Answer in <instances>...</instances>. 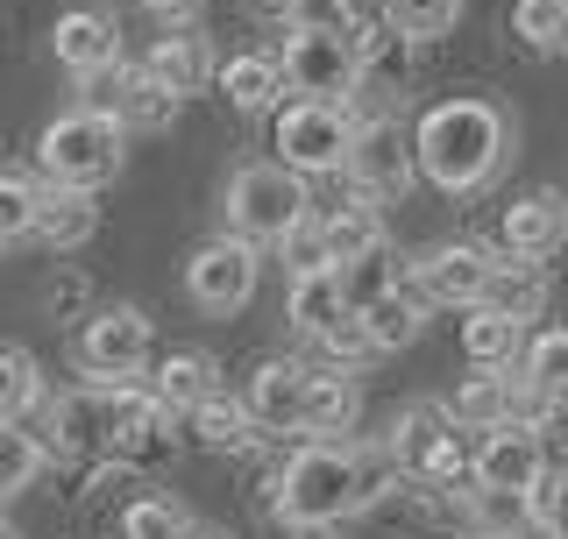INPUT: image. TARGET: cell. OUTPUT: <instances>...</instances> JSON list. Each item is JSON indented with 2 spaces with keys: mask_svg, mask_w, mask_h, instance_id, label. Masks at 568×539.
Here are the masks:
<instances>
[{
  "mask_svg": "<svg viewBox=\"0 0 568 539\" xmlns=\"http://www.w3.org/2000/svg\"><path fill=\"white\" fill-rule=\"evenodd\" d=\"M390 476H398V469H390V455H369V447H342V440H306L292 461H284L271 511H277V526H284V532L320 539V532L348 526V518H363V511L384 497V482H390Z\"/></svg>",
  "mask_w": 568,
  "mask_h": 539,
  "instance_id": "1",
  "label": "cell"
},
{
  "mask_svg": "<svg viewBox=\"0 0 568 539\" xmlns=\"http://www.w3.org/2000/svg\"><path fill=\"white\" fill-rule=\"evenodd\" d=\"M413 135H419V177L434 192H448V200H469V192L497 185V171L511 164V114L476 93L426 106V121Z\"/></svg>",
  "mask_w": 568,
  "mask_h": 539,
  "instance_id": "2",
  "label": "cell"
},
{
  "mask_svg": "<svg viewBox=\"0 0 568 539\" xmlns=\"http://www.w3.org/2000/svg\"><path fill=\"white\" fill-rule=\"evenodd\" d=\"M384 455H390V469L413 476L419 490H448V497L476 490V447H469V426H462L448 405H413V411H398V426H390Z\"/></svg>",
  "mask_w": 568,
  "mask_h": 539,
  "instance_id": "3",
  "label": "cell"
},
{
  "mask_svg": "<svg viewBox=\"0 0 568 539\" xmlns=\"http://www.w3.org/2000/svg\"><path fill=\"white\" fill-rule=\"evenodd\" d=\"M36 164H43L50 185L100 192V185H114V177H121V164H129V129H121L106 106H71V114H58L43 129Z\"/></svg>",
  "mask_w": 568,
  "mask_h": 539,
  "instance_id": "4",
  "label": "cell"
},
{
  "mask_svg": "<svg viewBox=\"0 0 568 539\" xmlns=\"http://www.w3.org/2000/svg\"><path fill=\"white\" fill-rule=\"evenodd\" d=\"M306 177L292 164H242L227 177V235L242 242H284L298 221H306Z\"/></svg>",
  "mask_w": 568,
  "mask_h": 539,
  "instance_id": "5",
  "label": "cell"
},
{
  "mask_svg": "<svg viewBox=\"0 0 568 539\" xmlns=\"http://www.w3.org/2000/svg\"><path fill=\"white\" fill-rule=\"evenodd\" d=\"M348 150H355L348 100H292V106H277V164H292L298 177L348 171Z\"/></svg>",
  "mask_w": 568,
  "mask_h": 539,
  "instance_id": "6",
  "label": "cell"
},
{
  "mask_svg": "<svg viewBox=\"0 0 568 539\" xmlns=\"http://www.w3.org/2000/svg\"><path fill=\"white\" fill-rule=\"evenodd\" d=\"M284 85L298 100H348L363 93V58H355V29L334 35V29H284Z\"/></svg>",
  "mask_w": 568,
  "mask_h": 539,
  "instance_id": "7",
  "label": "cell"
},
{
  "mask_svg": "<svg viewBox=\"0 0 568 539\" xmlns=\"http://www.w3.org/2000/svg\"><path fill=\"white\" fill-rule=\"evenodd\" d=\"M419 177V135L405 129V121H355V150H348V185L369 192V200H398V192H413Z\"/></svg>",
  "mask_w": 568,
  "mask_h": 539,
  "instance_id": "8",
  "label": "cell"
},
{
  "mask_svg": "<svg viewBox=\"0 0 568 539\" xmlns=\"http://www.w3.org/2000/svg\"><path fill=\"white\" fill-rule=\"evenodd\" d=\"M150 340L156 327L135 313V305H106V313L85 319L79 334V376H93V384H121V376H142V363H150Z\"/></svg>",
  "mask_w": 568,
  "mask_h": 539,
  "instance_id": "9",
  "label": "cell"
},
{
  "mask_svg": "<svg viewBox=\"0 0 568 539\" xmlns=\"http://www.w3.org/2000/svg\"><path fill=\"white\" fill-rule=\"evenodd\" d=\"M85 85H93V106H106L129 135H164L178 121V106H185V93H171L150 64H121V58L106 64L100 79H85Z\"/></svg>",
  "mask_w": 568,
  "mask_h": 539,
  "instance_id": "10",
  "label": "cell"
},
{
  "mask_svg": "<svg viewBox=\"0 0 568 539\" xmlns=\"http://www.w3.org/2000/svg\"><path fill=\"white\" fill-rule=\"evenodd\" d=\"M185 298L200 305V313H242L248 298H256V242H242V235H221V242H206V248H192V263H185Z\"/></svg>",
  "mask_w": 568,
  "mask_h": 539,
  "instance_id": "11",
  "label": "cell"
},
{
  "mask_svg": "<svg viewBox=\"0 0 568 539\" xmlns=\"http://www.w3.org/2000/svg\"><path fill=\"white\" fill-rule=\"evenodd\" d=\"M490 270H497V256H490L484 242H440V248H426V256L413 263V284H419L434 305H455V313H469V305H484Z\"/></svg>",
  "mask_w": 568,
  "mask_h": 539,
  "instance_id": "12",
  "label": "cell"
},
{
  "mask_svg": "<svg viewBox=\"0 0 568 539\" xmlns=\"http://www.w3.org/2000/svg\"><path fill=\"white\" fill-rule=\"evenodd\" d=\"M540 476H547V455H540V434L519 419H505V426H490L484 440H476V482H490V490H540Z\"/></svg>",
  "mask_w": 568,
  "mask_h": 539,
  "instance_id": "13",
  "label": "cell"
},
{
  "mask_svg": "<svg viewBox=\"0 0 568 539\" xmlns=\"http://www.w3.org/2000/svg\"><path fill=\"white\" fill-rule=\"evenodd\" d=\"M306 376H313V363H292V355H271L248 376V411H256L263 434H298V419H306Z\"/></svg>",
  "mask_w": 568,
  "mask_h": 539,
  "instance_id": "14",
  "label": "cell"
},
{
  "mask_svg": "<svg viewBox=\"0 0 568 539\" xmlns=\"http://www.w3.org/2000/svg\"><path fill=\"white\" fill-rule=\"evenodd\" d=\"M50 50L71 79H100L106 64L121 58V35H114V14L106 8H71L58 29H50Z\"/></svg>",
  "mask_w": 568,
  "mask_h": 539,
  "instance_id": "15",
  "label": "cell"
},
{
  "mask_svg": "<svg viewBox=\"0 0 568 539\" xmlns=\"http://www.w3.org/2000/svg\"><path fill=\"white\" fill-rule=\"evenodd\" d=\"M568 242V192H526L519 206H505V248L511 256L547 263Z\"/></svg>",
  "mask_w": 568,
  "mask_h": 539,
  "instance_id": "16",
  "label": "cell"
},
{
  "mask_svg": "<svg viewBox=\"0 0 568 539\" xmlns=\"http://www.w3.org/2000/svg\"><path fill=\"white\" fill-rule=\"evenodd\" d=\"M185 434L200 440V447H213V455H235V447L271 440L256 426V411H248V398H235V390H206V398L185 411Z\"/></svg>",
  "mask_w": 568,
  "mask_h": 539,
  "instance_id": "17",
  "label": "cell"
},
{
  "mask_svg": "<svg viewBox=\"0 0 568 539\" xmlns=\"http://www.w3.org/2000/svg\"><path fill=\"white\" fill-rule=\"evenodd\" d=\"M355 419H363V390H355V369H342V363L313 369V376H306V419H298V434L342 440Z\"/></svg>",
  "mask_w": 568,
  "mask_h": 539,
  "instance_id": "18",
  "label": "cell"
},
{
  "mask_svg": "<svg viewBox=\"0 0 568 539\" xmlns=\"http://www.w3.org/2000/svg\"><path fill=\"white\" fill-rule=\"evenodd\" d=\"M142 64H150L156 79L171 85V93H206V85L221 79V58H213V43H206L200 29H171V35H156Z\"/></svg>",
  "mask_w": 568,
  "mask_h": 539,
  "instance_id": "19",
  "label": "cell"
},
{
  "mask_svg": "<svg viewBox=\"0 0 568 539\" xmlns=\"http://www.w3.org/2000/svg\"><path fill=\"white\" fill-rule=\"evenodd\" d=\"M462 355H469V369H511L526 355V319L497 313V305H469V319H462Z\"/></svg>",
  "mask_w": 568,
  "mask_h": 539,
  "instance_id": "20",
  "label": "cell"
},
{
  "mask_svg": "<svg viewBox=\"0 0 568 539\" xmlns=\"http://www.w3.org/2000/svg\"><path fill=\"white\" fill-rule=\"evenodd\" d=\"M93 227H100V206H93V192L50 185V192H43V206H36V242H43V248H58V256H71V248H85V242H93Z\"/></svg>",
  "mask_w": 568,
  "mask_h": 539,
  "instance_id": "21",
  "label": "cell"
},
{
  "mask_svg": "<svg viewBox=\"0 0 568 539\" xmlns=\"http://www.w3.org/2000/svg\"><path fill=\"white\" fill-rule=\"evenodd\" d=\"M426 313H434V298L405 277L398 292H384L377 305H363V327H369V340H377L384 355H398V348H413V340L426 334Z\"/></svg>",
  "mask_w": 568,
  "mask_h": 539,
  "instance_id": "22",
  "label": "cell"
},
{
  "mask_svg": "<svg viewBox=\"0 0 568 539\" xmlns=\"http://www.w3.org/2000/svg\"><path fill=\"white\" fill-rule=\"evenodd\" d=\"M221 93L235 114H271V106H284V64L277 58H256V50H242V58H227L221 64Z\"/></svg>",
  "mask_w": 568,
  "mask_h": 539,
  "instance_id": "23",
  "label": "cell"
},
{
  "mask_svg": "<svg viewBox=\"0 0 568 539\" xmlns=\"http://www.w3.org/2000/svg\"><path fill=\"white\" fill-rule=\"evenodd\" d=\"M484 305H497V313H511V319H540L547 313V263L505 248L497 270H490V284H484Z\"/></svg>",
  "mask_w": 568,
  "mask_h": 539,
  "instance_id": "24",
  "label": "cell"
},
{
  "mask_svg": "<svg viewBox=\"0 0 568 539\" xmlns=\"http://www.w3.org/2000/svg\"><path fill=\"white\" fill-rule=\"evenodd\" d=\"M342 270V298H348V313H363V305H377L384 292H398L405 284V256H398V242H369L363 256H348V263H334Z\"/></svg>",
  "mask_w": 568,
  "mask_h": 539,
  "instance_id": "25",
  "label": "cell"
},
{
  "mask_svg": "<svg viewBox=\"0 0 568 539\" xmlns=\"http://www.w3.org/2000/svg\"><path fill=\"white\" fill-rule=\"evenodd\" d=\"M156 398H164L178 419H185L192 405L206 398V390H221V363H213V355H200V348H178V355H164V363H156Z\"/></svg>",
  "mask_w": 568,
  "mask_h": 539,
  "instance_id": "26",
  "label": "cell"
},
{
  "mask_svg": "<svg viewBox=\"0 0 568 539\" xmlns=\"http://www.w3.org/2000/svg\"><path fill=\"white\" fill-rule=\"evenodd\" d=\"M284 313H292L298 334H327L334 319L348 313L342 298V270H306V277H292V292H284Z\"/></svg>",
  "mask_w": 568,
  "mask_h": 539,
  "instance_id": "27",
  "label": "cell"
},
{
  "mask_svg": "<svg viewBox=\"0 0 568 539\" xmlns=\"http://www.w3.org/2000/svg\"><path fill=\"white\" fill-rule=\"evenodd\" d=\"M448 411L469 426V434L505 426V419H511V369H476V376H462V390H455Z\"/></svg>",
  "mask_w": 568,
  "mask_h": 539,
  "instance_id": "28",
  "label": "cell"
},
{
  "mask_svg": "<svg viewBox=\"0 0 568 539\" xmlns=\"http://www.w3.org/2000/svg\"><path fill=\"white\" fill-rule=\"evenodd\" d=\"M43 469H50V447L36 440L22 419H0V505H8V497H22Z\"/></svg>",
  "mask_w": 568,
  "mask_h": 539,
  "instance_id": "29",
  "label": "cell"
},
{
  "mask_svg": "<svg viewBox=\"0 0 568 539\" xmlns=\"http://www.w3.org/2000/svg\"><path fill=\"white\" fill-rule=\"evenodd\" d=\"M320 227H327V248H334V263H348V256H363L369 242H384V213L369 206V192H363V200L348 192V206H334Z\"/></svg>",
  "mask_w": 568,
  "mask_h": 539,
  "instance_id": "30",
  "label": "cell"
},
{
  "mask_svg": "<svg viewBox=\"0 0 568 539\" xmlns=\"http://www.w3.org/2000/svg\"><path fill=\"white\" fill-rule=\"evenodd\" d=\"M462 505H469V526L484 532V539H505V532H519L526 518H532V497L526 490H490V482L462 490Z\"/></svg>",
  "mask_w": 568,
  "mask_h": 539,
  "instance_id": "31",
  "label": "cell"
},
{
  "mask_svg": "<svg viewBox=\"0 0 568 539\" xmlns=\"http://www.w3.org/2000/svg\"><path fill=\"white\" fill-rule=\"evenodd\" d=\"M511 35L540 58H561L568 50V0H519L511 8Z\"/></svg>",
  "mask_w": 568,
  "mask_h": 539,
  "instance_id": "32",
  "label": "cell"
},
{
  "mask_svg": "<svg viewBox=\"0 0 568 539\" xmlns=\"http://www.w3.org/2000/svg\"><path fill=\"white\" fill-rule=\"evenodd\" d=\"M526 384H540L555 405H568V327H540L526 340Z\"/></svg>",
  "mask_w": 568,
  "mask_h": 539,
  "instance_id": "33",
  "label": "cell"
},
{
  "mask_svg": "<svg viewBox=\"0 0 568 539\" xmlns=\"http://www.w3.org/2000/svg\"><path fill=\"white\" fill-rule=\"evenodd\" d=\"M185 532H192V518H185V505H178V497H164V490L135 497V505L121 511V539H185Z\"/></svg>",
  "mask_w": 568,
  "mask_h": 539,
  "instance_id": "34",
  "label": "cell"
},
{
  "mask_svg": "<svg viewBox=\"0 0 568 539\" xmlns=\"http://www.w3.org/2000/svg\"><path fill=\"white\" fill-rule=\"evenodd\" d=\"M43 405V369L22 348H0V419H29Z\"/></svg>",
  "mask_w": 568,
  "mask_h": 539,
  "instance_id": "35",
  "label": "cell"
},
{
  "mask_svg": "<svg viewBox=\"0 0 568 539\" xmlns=\"http://www.w3.org/2000/svg\"><path fill=\"white\" fill-rule=\"evenodd\" d=\"M36 206H43V185L0 171V248H8V242H36Z\"/></svg>",
  "mask_w": 568,
  "mask_h": 539,
  "instance_id": "36",
  "label": "cell"
},
{
  "mask_svg": "<svg viewBox=\"0 0 568 539\" xmlns=\"http://www.w3.org/2000/svg\"><path fill=\"white\" fill-rule=\"evenodd\" d=\"M462 22V0H390V29H405L413 43H434Z\"/></svg>",
  "mask_w": 568,
  "mask_h": 539,
  "instance_id": "37",
  "label": "cell"
},
{
  "mask_svg": "<svg viewBox=\"0 0 568 539\" xmlns=\"http://www.w3.org/2000/svg\"><path fill=\"white\" fill-rule=\"evenodd\" d=\"M320 348H327V363H342V369H355V363H369V355H384L377 340H369V327H363V313H342L327 334H313Z\"/></svg>",
  "mask_w": 568,
  "mask_h": 539,
  "instance_id": "38",
  "label": "cell"
},
{
  "mask_svg": "<svg viewBox=\"0 0 568 539\" xmlns=\"http://www.w3.org/2000/svg\"><path fill=\"white\" fill-rule=\"evenodd\" d=\"M277 248H284V270H292V277H306V270H334V248H327V227H320V221H313V213H306V221H298V227H292V235H284Z\"/></svg>",
  "mask_w": 568,
  "mask_h": 539,
  "instance_id": "39",
  "label": "cell"
},
{
  "mask_svg": "<svg viewBox=\"0 0 568 539\" xmlns=\"http://www.w3.org/2000/svg\"><path fill=\"white\" fill-rule=\"evenodd\" d=\"M284 22H292V29H334V35H348L355 14H348V0H284Z\"/></svg>",
  "mask_w": 568,
  "mask_h": 539,
  "instance_id": "40",
  "label": "cell"
},
{
  "mask_svg": "<svg viewBox=\"0 0 568 539\" xmlns=\"http://www.w3.org/2000/svg\"><path fill=\"white\" fill-rule=\"evenodd\" d=\"M555 398H547L540 384H526V376H511V419L519 426H532V434H547V426H555Z\"/></svg>",
  "mask_w": 568,
  "mask_h": 539,
  "instance_id": "41",
  "label": "cell"
},
{
  "mask_svg": "<svg viewBox=\"0 0 568 539\" xmlns=\"http://www.w3.org/2000/svg\"><path fill=\"white\" fill-rule=\"evenodd\" d=\"M532 511H540L547 526H561V532H568V461L540 476V490H532Z\"/></svg>",
  "mask_w": 568,
  "mask_h": 539,
  "instance_id": "42",
  "label": "cell"
},
{
  "mask_svg": "<svg viewBox=\"0 0 568 539\" xmlns=\"http://www.w3.org/2000/svg\"><path fill=\"white\" fill-rule=\"evenodd\" d=\"M135 8H150V14H164V22H185L200 0H135Z\"/></svg>",
  "mask_w": 568,
  "mask_h": 539,
  "instance_id": "43",
  "label": "cell"
},
{
  "mask_svg": "<svg viewBox=\"0 0 568 539\" xmlns=\"http://www.w3.org/2000/svg\"><path fill=\"white\" fill-rule=\"evenodd\" d=\"M505 539H568V532H561V526H547V518H540V511H532V518H526V526H519V532H505Z\"/></svg>",
  "mask_w": 568,
  "mask_h": 539,
  "instance_id": "44",
  "label": "cell"
},
{
  "mask_svg": "<svg viewBox=\"0 0 568 539\" xmlns=\"http://www.w3.org/2000/svg\"><path fill=\"white\" fill-rule=\"evenodd\" d=\"M348 14H355V22H384L390 0H348Z\"/></svg>",
  "mask_w": 568,
  "mask_h": 539,
  "instance_id": "45",
  "label": "cell"
},
{
  "mask_svg": "<svg viewBox=\"0 0 568 539\" xmlns=\"http://www.w3.org/2000/svg\"><path fill=\"white\" fill-rule=\"evenodd\" d=\"M185 539H221V532H200V526H192V532H185Z\"/></svg>",
  "mask_w": 568,
  "mask_h": 539,
  "instance_id": "46",
  "label": "cell"
},
{
  "mask_svg": "<svg viewBox=\"0 0 568 539\" xmlns=\"http://www.w3.org/2000/svg\"><path fill=\"white\" fill-rule=\"evenodd\" d=\"M476 539H484V532H476Z\"/></svg>",
  "mask_w": 568,
  "mask_h": 539,
  "instance_id": "47",
  "label": "cell"
},
{
  "mask_svg": "<svg viewBox=\"0 0 568 539\" xmlns=\"http://www.w3.org/2000/svg\"><path fill=\"white\" fill-rule=\"evenodd\" d=\"M0 539H8V532H0Z\"/></svg>",
  "mask_w": 568,
  "mask_h": 539,
  "instance_id": "48",
  "label": "cell"
}]
</instances>
